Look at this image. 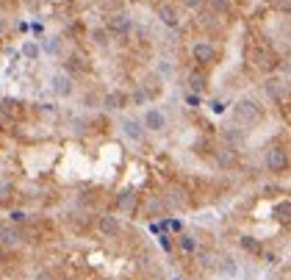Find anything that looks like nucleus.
Masks as SVG:
<instances>
[{
    "instance_id": "28",
    "label": "nucleus",
    "mask_w": 291,
    "mask_h": 280,
    "mask_svg": "<svg viewBox=\"0 0 291 280\" xmlns=\"http://www.w3.org/2000/svg\"><path fill=\"white\" fill-rule=\"evenodd\" d=\"M183 3H186L188 9H200L203 6V0H183Z\"/></svg>"
},
{
    "instance_id": "29",
    "label": "nucleus",
    "mask_w": 291,
    "mask_h": 280,
    "mask_svg": "<svg viewBox=\"0 0 291 280\" xmlns=\"http://www.w3.org/2000/svg\"><path fill=\"white\" fill-rule=\"evenodd\" d=\"M211 108H214V114H222V111H225V106H222V103H211Z\"/></svg>"
},
{
    "instance_id": "3",
    "label": "nucleus",
    "mask_w": 291,
    "mask_h": 280,
    "mask_svg": "<svg viewBox=\"0 0 291 280\" xmlns=\"http://www.w3.org/2000/svg\"><path fill=\"white\" fill-rule=\"evenodd\" d=\"M142 125H145L147 130H153V133H161L164 128H166V114L158 108H150L145 114V122H142Z\"/></svg>"
},
{
    "instance_id": "15",
    "label": "nucleus",
    "mask_w": 291,
    "mask_h": 280,
    "mask_svg": "<svg viewBox=\"0 0 291 280\" xmlns=\"http://www.w3.org/2000/svg\"><path fill=\"white\" fill-rule=\"evenodd\" d=\"M216 158H219V164H222V167H233V164H236V153H233L230 147H228V150H219V153H216Z\"/></svg>"
},
{
    "instance_id": "17",
    "label": "nucleus",
    "mask_w": 291,
    "mask_h": 280,
    "mask_svg": "<svg viewBox=\"0 0 291 280\" xmlns=\"http://www.w3.org/2000/svg\"><path fill=\"white\" fill-rule=\"evenodd\" d=\"M108 36H111V34H108V31H103V28H94V31H92V39L97 44H108V42H111Z\"/></svg>"
},
{
    "instance_id": "7",
    "label": "nucleus",
    "mask_w": 291,
    "mask_h": 280,
    "mask_svg": "<svg viewBox=\"0 0 291 280\" xmlns=\"http://www.w3.org/2000/svg\"><path fill=\"white\" fill-rule=\"evenodd\" d=\"M122 130H125V136L133 139V142H142V139H145V125H142L139 119H133V117L122 122Z\"/></svg>"
},
{
    "instance_id": "18",
    "label": "nucleus",
    "mask_w": 291,
    "mask_h": 280,
    "mask_svg": "<svg viewBox=\"0 0 291 280\" xmlns=\"http://www.w3.org/2000/svg\"><path fill=\"white\" fill-rule=\"evenodd\" d=\"M180 247H183L186 253H194V250H197V241L191 236H180Z\"/></svg>"
},
{
    "instance_id": "2",
    "label": "nucleus",
    "mask_w": 291,
    "mask_h": 280,
    "mask_svg": "<svg viewBox=\"0 0 291 280\" xmlns=\"http://www.w3.org/2000/svg\"><path fill=\"white\" fill-rule=\"evenodd\" d=\"M266 167L272 172H283L289 167V153H286L283 147H269V150H266Z\"/></svg>"
},
{
    "instance_id": "4",
    "label": "nucleus",
    "mask_w": 291,
    "mask_h": 280,
    "mask_svg": "<svg viewBox=\"0 0 291 280\" xmlns=\"http://www.w3.org/2000/svg\"><path fill=\"white\" fill-rule=\"evenodd\" d=\"M50 89L59 94V97H69L75 86H72V78H69V75H61V72H56V75L50 78Z\"/></svg>"
},
{
    "instance_id": "5",
    "label": "nucleus",
    "mask_w": 291,
    "mask_h": 280,
    "mask_svg": "<svg viewBox=\"0 0 291 280\" xmlns=\"http://www.w3.org/2000/svg\"><path fill=\"white\" fill-rule=\"evenodd\" d=\"M191 59L197 61V64H211V61L216 59V50L208 42H197L191 47Z\"/></svg>"
},
{
    "instance_id": "8",
    "label": "nucleus",
    "mask_w": 291,
    "mask_h": 280,
    "mask_svg": "<svg viewBox=\"0 0 291 280\" xmlns=\"http://www.w3.org/2000/svg\"><path fill=\"white\" fill-rule=\"evenodd\" d=\"M120 230H122V225L117 216H100V233L103 236L114 238V236H120Z\"/></svg>"
},
{
    "instance_id": "11",
    "label": "nucleus",
    "mask_w": 291,
    "mask_h": 280,
    "mask_svg": "<svg viewBox=\"0 0 291 280\" xmlns=\"http://www.w3.org/2000/svg\"><path fill=\"white\" fill-rule=\"evenodd\" d=\"M0 238H3V244L17 247L20 241H22V230H20V228H11V225H6V228H0Z\"/></svg>"
},
{
    "instance_id": "27",
    "label": "nucleus",
    "mask_w": 291,
    "mask_h": 280,
    "mask_svg": "<svg viewBox=\"0 0 291 280\" xmlns=\"http://www.w3.org/2000/svg\"><path fill=\"white\" fill-rule=\"evenodd\" d=\"M133 100H136V103H145V100H147V92H145V89H139V92L133 94Z\"/></svg>"
},
{
    "instance_id": "32",
    "label": "nucleus",
    "mask_w": 291,
    "mask_h": 280,
    "mask_svg": "<svg viewBox=\"0 0 291 280\" xmlns=\"http://www.w3.org/2000/svg\"><path fill=\"white\" fill-rule=\"evenodd\" d=\"M0 261H6V250L3 247H0Z\"/></svg>"
},
{
    "instance_id": "26",
    "label": "nucleus",
    "mask_w": 291,
    "mask_h": 280,
    "mask_svg": "<svg viewBox=\"0 0 291 280\" xmlns=\"http://www.w3.org/2000/svg\"><path fill=\"white\" fill-rule=\"evenodd\" d=\"M11 222H25V214H22V211H11Z\"/></svg>"
},
{
    "instance_id": "20",
    "label": "nucleus",
    "mask_w": 291,
    "mask_h": 280,
    "mask_svg": "<svg viewBox=\"0 0 291 280\" xmlns=\"http://www.w3.org/2000/svg\"><path fill=\"white\" fill-rule=\"evenodd\" d=\"M228 142H233V145H241V142H244V133H241V130H228Z\"/></svg>"
},
{
    "instance_id": "33",
    "label": "nucleus",
    "mask_w": 291,
    "mask_h": 280,
    "mask_svg": "<svg viewBox=\"0 0 291 280\" xmlns=\"http://www.w3.org/2000/svg\"><path fill=\"white\" fill-rule=\"evenodd\" d=\"M0 36H3V20H0Z\"/></svg>"
},
{
    "instance_id": "9",
    "label": "nucleus",
    "mask_w": 291,
    "mask_h": 280,
    "mask_svg": "<svg viewBox=\"0 0 291 280\" xmlns=\"http://www.w3.org/2000/svg\"><path fill=\"white\" fill-rule=\"evenodd\" d=\"M133 205H136V192L133 189H122L117 194V208L120 211H133Z\"/></svg>"
},
{
    "instance_id": "31",
    "label": "nucleus",
    "mask_w": 291,
    "mask_h": 280,
    "mask_svg": "<svg viewBox=\"0 0 291 280\" xmlns=\"http://www.w3.org/2000/svg\"><path fill=\"white\" fill-rule=\"evenodd\" d=\"M280 6H283V11H289V0H280Z\"/></svg>"
},
{
    "instance_id": "23",
    "label": "nucleus",
    "mask_w": 291,
    "mask_h": 280,
    "mask_svg": "<svg viewBox=\"0 0 291 280\" xmlns=\"http://www.w3.org/2000/svg\"><path fill=\"white\" fill-rule=\"evenodd\" d=\"M289 214H291V205L289 203H283L280 208H277V216H280V219H289Z\"/></svg>"
},
{
    "instance_id": "21",
    "label": "nucleus",
    "mask_w": 291,
    "mask_h": 280,
    "mask_svg": "<svg viewBox=\"0 0 291 280\" xmlns=\"http://www.w3.org/2000/svg\"><path fill=\"white\" fill-rule=\"evenodd\" d=\"M211 3H214V9L222 11V14H228V11H230V0H211Z\"/></svg>"
},
{
    "instance_id": "14",
    "label": "nucleus",
    "mask_w": 291,
    "mask_h": 280,
    "mask_svg": "<svg viewBox=\"0 0 291 280\" xmlns=\"http://www.w3.org/2000/svg\"><path fill=\"white\" fill-rule=\"evenodd\" d=\"M188 86H191V92H197V94H200L203 89H206V75L191 69V72H188Z\"/></svg>"
},
{
    "instance_id": "10",
    "label": "nucleus",
    "mask_w": 291,
    "mask_h": 280,
    "mask_svg": "<svg viewBox=\"0 0 291 280\" xmlns=\"http://www.w3.org/2000/svg\"><path fill=\"white\" fill-rule=\"evenodd\" d=\"M125 103H128V97H125L122 92H108V94L103 97V106H105V111H120L122 106H125Z\"/></svg>"
},
{
    "instance_id": "19",
    "label": "nucleus",
    "mask_w": 291,
    "mask_h": 280,
    "mask_svg": "<svg viewBox=\"0 0 291 280\" xmlns=\"http://www.w3.org/2000/svg\"><path fill=\"white\" fill-rule=\"evenodd\" d=\"M161 211H164V203H161V200H155V197H153V200L147 203V214H161Z\"/></svg>"
},
{
    "instance_id": "6",
    "label": "nucleus",
    "mask_w": 291,
    "mask_h": 280,
    "mask_svg": "<svg viewBox=\"0 0 291 280\" xmlns=\"http://www.w3.org/2000/svg\"><path fill=\"white\" fill-rule=\"evenodd\" d=\"M108 28H111V34H117V36H128L130 31H133V20H130L128 14H114Z\"/></svg>"
},
{
    "instance_id": "22",
    "label": "nucleus",
    "mask_w": 291,
    "mask_h": 280,
    "mask_svg": "<svg viewBox=\"0 0 291 280\" xmlns=\"http://www.w3.org/2000/svg\"><path fill=\"white\" fill-rule=\"evenodd\" d=\"M22 53H25L28 59H36V56H39V47H36V44H34V42H28V44H25V47H22Z\"/></svg>"
},
{
    "instance_id": "25",
    "label": "nucleus",
    "mask_w": 291,
    "mask_h": 280,
    "mask_svg": "<svg viewBox=\"0 0 291 280\" xmlns=\"http://www.w3.org/2000/svg\"><path fill=\"white\" fill-rule=\"evenodd\" d=\"M59 39H50V42H47V53H59Z\"/></svg>"
},
{
    "instance_id": "13",
    "label": "nucleus",
    "mask_w": 291,
    "mask_h": 280,
    "mask_svg": "<svg viewBox=\"0 0 291 280\" xmlns=\"http://www.w3.org/2000/svg\"><path fill=\"white\" fill-rule=\"evenodd\" d=\"M158 17H161L164 25H169V28L178 25V11L169 9V6H161V9H158Z\"/></svg>"
},
{
    "instance_id": "16",
    "label": "nucleus",
    "mask_w": 291,
    "mask_h": 280,
    "mask_svg": "<svg viewBox=\"0 0 291 280\" xmlns=\"http://www.w3.org/2000/svg\"><path fill=\"white\" fill-rule=\"evenodd\" d=\"M241 247H244L247 253H261V241H255L252 236H244V238H241Z\"/></svg>"
},
{
    "instance_id": "30",
    "label": "nucleus",
    "mask_w": 291,
    "mask_h": 280,
    "mask_svg": "<svg viewBox=\"0 0 291 280\" xmlns=\"http://www.w3.org/2000/svg\"><path fill=\"white\" fill-rule=\"evenodd\" d=\"M36 280H50V275H47V272H42V275H36Z\"/></svg>"
},
{
    "instance_id": "12",
    "label": "nucleus",
    "mask_w": 291,
    "mask_h": 280,
    "mask_svg": "<svg viewBox=\"0 0 291 280\" xmlns=\"http://www.w3.org/2000/svg\"><path fill=\"white\" fill-rule=\"evenodd\" d=\"M166 203H169L172 208H186V205H188V197H186V192H183V189L175 186V189L169 192V197H166Z\"/></svg>"
},
{
    "instance_id": "24",
    "label": "nucleus",
    "mask_w": 291,
    "mask_h": 280,
    "mask_svg": "<svg viewBox=\"0 0 291 280\" xmlns=\"http://www.w3.org/2000/svg\"><path fill=\"white\" fill-rule=\"evenodd\" d=\"M186 103L191 106V108H197V106H200V94H197V92H191V94L186 97Z\"/></svg>"
},
{
    "instance_id": "1",
    "label": "nucleus",
    "mask_w": 291,
    "mask_h": 280,
    "mask_svg": "<svg viewBox=\"0 0 291 280\" xmlns=\"http://www.w3.org/2000/svg\"><path fill=\"white\" fill-rule=\"evenodd\" d=\"M233 114H236V119H239L241 125H255L258 119L264 117V111H261V106L255 100H239Z\"/></svg>"
}]
</instances>
